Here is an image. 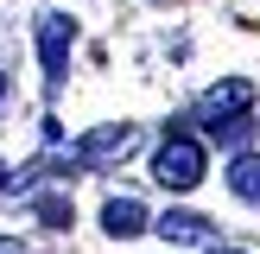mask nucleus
Returning a JSON list of instances; mask_svg holds the SVG:
<instances>
[{
	"instance_id": "obj_1",
	"label": "nucleus",
	"mask_w": 260,
	"mask_h": 254,
	"mask_svg": "<svg viewBox=\"0 0 260 254\" xmlns=\"http://www.w3.org/2000/svg\"><path fill=\"white\" fill-rule=\"evenodd\" d=\"M152 178H159L165 190H197L203 184V146L190 134H172L159 152H152Z\"/></svg>"
},
{
	"instance_id": "obj_2",
	"label": "nucleus",
	"mask_w": 260,
	"mask_h": 254,
	"mask_svg": "<svg viewBox=\"0 0 260 254\" xmlns=\"http://www.w3.org/2000/svg\"><path fill=\"white\" fill-rule=\"evenodd\" d=\"M134 140H140V134H134L127 121L95 127V134H83L70 152H63V165H83V172H89V165H114V159H127V152H134Z\"/></svg>"
},
{
	"instance_id": "obj_3",
	"label": "nucleus",
	"mask_w": 260,
	"mask_h": 254,
	"mask_svg": "<svg viewBox=\"0 0 260 254\" xmlns=\"http://www.w3.org/2000/svg\"><path fill=\"white\" fill-rule=\"evenodd\" d=\"M70 45H76V19L70 13H38V57H45V83L51 89L70 70Z\"/></svg>"
},
{
	"instance_id": "obj_4",
	"label": "nucleus",
	"mask_w": 260,
	"mask_h": 254,
	"mask_svg": "<svg viewBox=\"0 0 260 254\" xmlns=\"http://www.w3.org/2000/svg\"><path fill=\"white\" fill-rule=\"evenodd\" d=\"M235 114H254V83L248 76H229V83H216L203 96V127L210 121H235Z\"/></svg>"
},
{
	"instance_id": "obj_5",
	"label": "nucleus",
	"mask_w": 260,
	"mask_h": 254,
	"mask_svg": "<svg viewBox=\"0 0 260 254\" xmlns=\"http://www.w3.org/2000/svg\"><path fill=\"white\" fill-rule=\"evenodd\" d=\"M152 229H159L165 241H184V248H203V241L216 235L210 216H197V210H165V216H152Z\"/></svg>"
},
{
	"instance_id": "obj_6",
	"label": "nucleus",
	"mask_w": 260,
	"mask_h": 254,
	"mask_svg": "<svg viewBox=\"0 0 260 254\" xmlns=\"http://www.w3.org/2000/svg\"><path fill=\"white\" fill-rule=\"evenodd\" d=\"M146 223H152V216L140 210L134 197H108V210H102V229H108V235H140Z\"/></svg>"
},
{
	"instance_id": "obj_7",
	"label": "nucleus",
	"mask_w": 260,
	"mask_h": 254,
	"mask_svg": "<svg viewBox=\"0 0 260 254\" xmlns=\"http://www.w3.org/2000/svg\"><path fill=\"white\" fill-rule=\"evenodd\" d=\"M229 190L248 197V203H260V152H241V159L229 165Z\"/></svg>"
},
{
	"instance_id": "obj_8",
	"label": "nucleus",
	"mask_w": 260,
	"mask_h": 254,
	"mask_svg": "<svg viewBox=\"0 0 260 254\" xmlns=\"http://www.w3.org/2000/svg\"><path fill=\"white\" fill-rule=\"evenodd\" d=\"M38 216L51 229H70V197H38Z\"/></svg>"
},
{
	"instance_id": "obj_9",
	"label": "nucleus",
	"mask_w": 260,
	"mask_h": 254,
	"mask_svg": "<svg viewBox=\"0 0 260 254\" xmlns=\"http://www.w3.org/2000/svg\"><path fill=\"white\" fill-rule=\"evenodd\" d=\"M0 254H25V248H19V241H7V235H0Z\"/></svg>"
},
{
	"instance_id": "obj_10",
	"label": "nucleus",
	"mask_w": 260,
	"mask_h": 254,
	"mask_svg": "<svg viewBox=\"0 0 260 254\" xmlns=\"http://www.w3.org/2000/svg\"><path fill=\"white\" fill-rule=\"evenodd\" d=\"M210 254H241V248H210Z\"/></svg>"
},
{
	"instance_id": "obj_11",
	"label": "nucleus",
	"mask_w": 260,
	"mask_h": 254,
	"mask_svg": "<svg viewBox=\"0 0 260 254\" xmlns=\"http://www.w3.org/2000/svg\"><path fill=\"white\" fill-rule=\"evenodd\" d=\"M0 102H7V76H0Z\"/></svg>"
},
{
	"instance_id": "obj_12",
	"label": "nucleus",
	"mask_w": 260,
	"mask_h": 254,
	"mask_svg": "<svg viewBox=\"0 0 260 254\" xmlns=\"http://www.w3.org/2000/svg\"><path fill=\"white\" fill-rule=\"evenodd\" d=\"M0 184H7V165H0Z\"/></svg>"
}]
</instances>
